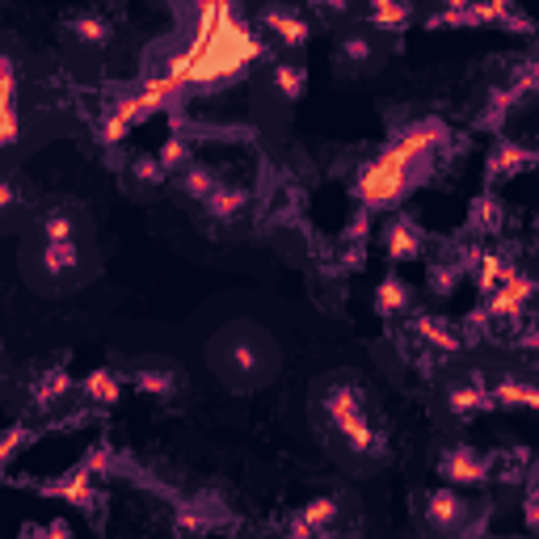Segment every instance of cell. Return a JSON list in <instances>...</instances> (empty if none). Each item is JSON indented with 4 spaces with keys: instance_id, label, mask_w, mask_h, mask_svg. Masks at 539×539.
Returning <instances> with one entry per match:
<instances>
[{
    "instance_id": "obj_7",
    "label": "cell",
    "mask_w": 539,
    "mask_h": 539,
    "mask_svg": "<svg viewBox=\"0 0 539 539\" xmlns=\"http://www.w3.org/2000/svg\"><path fill=\"white\" fill-rule=\"evenodd\" d=\"M468 523V506L464 497L451 493V489H434L426 497V527L438 531V535H455L459 527Z\"/></svg>"
},
{
    "instance_id": "obj_14",
    "label": "cell",
    "mask_w": 539,
    "mask_h": 539,
    "mask_svg": "<svg viewBox=\"0 0 539 539\" xmlns=\"http://www.w3.org/2000/svg\"><path fill=\"white\" fill-rule=\"evenodd\" d=\"M413 333L434 350V354H459L464 350V333H455L447 321H434V316H413Z\"/></svg>"
},
{
    "instance_id": "obj_41",
    "label": "cell",
    "mask_w": 539,
    "mask_h": 539,
    "mask_svg": "<svg viewBox=\"0 0 539 539\" xmlns=\"http://www.w3.org/2000/svg\"><path fill=\"white\" fill-rule=\"evenodd\" d=\"M531 485H535V489H539V468H535V481H531Z\"/></svg>"
},
{
    "instance_id": "obj_30",
    "label": "cell",
    "mask_w": 539,
    "mask_h": 539,
    "mask_svg": "<svg viewBox=\"0 0 539 539\" xmlns=\"http://www.w3.org/2000/svg\"><path fill=\"white\" fill-rule=\"evenodd\" d=\"M367 17H371V26H379V30H405L413 9L409 5H392V0H375V5L367 9Z\"/></svg>"
},
{
    "instance_id": "obj_36",
    "label": "cell",
    "mask_w": 539,
    "mask_h": 539,
    "mask_svg": "<svg viewBox=\"0 0 539 539\" xmlns=\"http://www.w3.org/2000/svg\"><path fill=\"white\" fill-rule=\"evenodd\" d=\"M232 363L241 367V371H257V350H253V346H245V342H236V350H232Z\"/></svg>"
},
{
    "instance_id": "obj_29",
    "label": "cell",
    "mask_w": 539,
    "mask_h": 539,
    "mask_svg": "<svg viewBox=\"0 0 539 539\" xmlns=\"http://www.w3.org/2000/svg\"><path fill=\"white\" fill-rule=\"evenodd\" d=\"M182 190L194 198V203H207V198L219 190V177H215V169H207V165H190V169L182 173Z\"/></svg>"
},
{
    "instance_id": "obj_34",
    "label": "cell",
    "mask_w": 539,
    "mask_h": 539,
    "mask_svg": "<svg viewBox=\"0 0 539 539\" xmlns=\"http://www.w3.org/2000/svg\"><path fill=\"white\" fill-rule=\"evenodd\" d=\"M26 438H30V430H26V426H9V430H5V443H0V459L9 464V459L17 455V447H22Z\"/></svg>"
},
{
    "instance_id": "obj_11",
    "label": "cell",
    "mask_w": 539,
    "mask_h": 539,
    "mask_svg": "<svg viewBox=\"0 0 539 539\" xmlns=\"http://www.w3.org/2000/svg\"><path fill=\"white\" fill-rule=\"evenodd\" d=\"M333 518H337V497H316V502H308L304 510L291 518L287 535L291 539H316L321 531H329Z\"/></svg>"
},
{
    "instance_id": "obj_23",
    "label": "cell",
    "mask_w": 539,
    "mask_h": 539,
    "mask_svg": "<svg viewBox=\"0 0 539 539\" xmlns=\"http://www.w3.org/2000/svg\"><path fill=\"white\" fill-rule=\"evenodd\" d=\"M81 392L89 396L93 405H118V396H123V384H118V375H114V371L97 367V371H89V375H85Z\"/></svg>"
},
{
    "instance_id": "obj_4",
    "label": "cell",
    "mask_w": 539,
    "mask_h": 539,
    "mask_svg": "<svg viewBox=\"0 0 539 539\" xmlns=\"http://www.w3.org/2000/svg\"><path fill=\"white\" fill-rule=\"evenodd\" d=\"M438 476H443L447 485H485L493 476V459L472 451L468 443H455L438 455Z\"/></svg>"
},
{
    "instance_id": "obj_16",
    "label": "cell",
    "mask_w": 539,
    "mask_h": 539,
    "mask_svg": "<svg viewBox=\"0 0 539 539\" xmlns=\"http://www.w3.org/2000/svg\"><path fill=\"white\" fill-rule=\"evenodd\" d=\"M493 405L497 409H539V384L518 379V375H506L502 384L493 388Z\"/></svg>"
},
{
    "instance_id": "obj_13",
    "label": "cell",
    "mask_w": 539,
    "mask_h": 539,
    "mask_svg": "<svg viewBox=\"0 0 539 539\" xmlns=\"http://www.w3.org/2000/svg\"><path fill=\"white\" fill-rule=\"evenodd\" d=\"M262 26H266L287 51H299V47L308 43V22H304L299 13H291V9H278V5H274V9H262Z\"/></svg>"
},
{
    "instance_id": "obj_35",
    "label": "cell",
    "mask_w": 539,
    "mask_h": 539,
    "mask_svg": "<svg viewBox=\"0 0 539 539\" xmlns=\"http://www.w3.org/2000/svg\"><path fill=\"white\" fill-rule=\"evenodd\" d=\"M22 539H72V527L64 523V518H55V523H47V527H34V531H26Z\"/></svg>"
},
{
    "instance_id": "obj_38",
    "label": "cell",
    "mask_w": 539,
    "mask_h": 539,
    "mask_svg": "<svg viewBox=\"0 0 539 539\" xmlns=\"http://www.w3.org/2000/svg\"><path fill=\"white\" fill-rule=\"evenodd\" d=\"M0 207H5V211L17 207V186H13V177H5V182H0Z\"/></svg>"
},
{
    "instance_id": "obj_10",
    "label": "cell",
    "mask_w": 539,
    "mask_h": 539,
    "mask_svg": "<svg viewBox=\"0 0 539 539\" xmlns=\"http://www.w3.org/2000/svg\"><path fill=\"white\" fill-rule=\"evenodd\" d=\"M0 144H17V68L13 59H0Z\"/></svg>"
},
{
    "instance_id": "obj_24",
    "label": "cell",
    "mask_w": 539,
    "mask_h": 539,
    "mask_svg": "<svg viewBox=\"0 0 539 539\" xmlns=\"http://www.w3.org/2000/svg\"><path fill=\"white\" fill-rule=\"evenodd\" d=\"M68 34L76 38V43H85V47H106L110 43V22L106 17H97V13H76L68 22Z\"/></svg>"
},
{
    "instance_id": "obj_5",
    "label": "cell",
    "mask_w": 539,
    "mask_h": 539,
    "mask_svg": "<svg viewBox=\"0 0 539 539\" xmlns=\"http://www.w3.org/2000/svg\"><path fill=\"white\" fill-rule=\"evenodd\" d=\"M38 493H47V497H59V502H68L76 510H85V514H97L106 506V493L93 485V472L89 464H81L76 472L68 476H59V481H47V485H38Z\"/></svg>"
},
{
    "instance_id": "obj_39",
    "label": "cell",
    "mask_w": 539,
    "mask_h": 539,
    "mask_svg": "<svg viewBox=\"0 0 539 539\" xmlns=\"http://www.w3.org/2000/svg\"><path fill=\"white\" fill-rule=\"evenodd\" d=\"M523 346H527L531 354H539V321H535V325H531V329L523 333Z\"/></svg>"
},
{
    "instance_id": "obj_3",
    "label": "cell",
    "mask_w": 539,
    "mask_h": 539,
    "mask_svg": "<svg viewBox=\"0 0 539 539\" xmlns=\"http://www.w3.org/2000/svg\"><path fill=\"white\" fill-rule=\"evenodd\" d=\"M325 413L329 422L337 426V434L346 438V447L354 455H384V434L371 430L367 413H363V388L358 384H333L325 392Z\"/></svg>"
},
{
    "instance_id": "obj_26",
    "label": "cell",
    "mask_w": 539,
    "mask_h": 539,
    "mask_svg": "<svg viewBox=\"0 0 539 539\" xmlns=\"http://www.w3.org/2000/svg\"><path fill=\"white\" fill-rule=\"evenodd\" d=\"M371 55H375V47H371L367 34H346L342 43H337V51H333V59H337L342 68H367Z\"/></svg>"
},
{
    "instance_id": "obj_15",
    "label": "cell",
    "mask_w": 539,
    "mask_h": 539,
    "mask_svg": "<svg viewBox=\"0 0 539 539\" xmlns=\"http://www.w3.org/2000/svg\"><path fill=\"white\" fill-rule=\"evenodd\" d=\"M464 274H468L464 257H459V253H455V245H451V253H447V257H438V262H430V270H426V287H430L434 295H455V287L464 283Z\"/></svg>"
},
{
    "instance_id": "obj_6",
    "label": "cell",
    "mask_w": 539,
    "mask_h": 539,
    "mask_svg": "<svg viewBox=\"0 0 539 539\" xmlns=\"http://www.w3.org/2000/svg\"><path fill=\"white\" fill-rule=\"evenodd\" d=\"M531 299H535V278L514 274L502 291H493V295L485 299V312H489L493 325H497V321H518V316L527 312Z\"/></svg>"
},
{
    "instance_id": "obj_28",
    "label": "cell",
    "mask_w": 539,
    "mask_h": 539,
    "mask_svg": "<svg viewBox=\"0 0 539 539\" xmlns=\"http://www.w3.org/2000/svg\"><path fill=\"white\" fill-rule=\"evenodd\" d=\"M156 156H161V165H165L169 173H186V169L194 165V152H190V139H186L182 131H177V135H169V139H165V144H161V152H156Z\"/></svg>"
},
{
    "instance_id": "obj_1",
    "label": "cell",
    "mask_w": 539,
    "mask_h": 539,
    "mask_svg": "<svg viewBox=\"0 0 539 539\" xmlns=\"http://www.w3.org/2000/svg\"><path fill=\"white\" fill-rule=\"evenodd\" d=\"M447 144V127L426 118V123L409 127L401 139H392V144L375 156V161L358 173V198H363L367 207H392L401 203V198L422 186L426 177L434 173V161H438V148Z\"/></svg>"
},
{
    "instance_id": "obj_33",
    "label": "cell",
    "mask_w": 539,
    "mask_h": 539,
    "mask_svg": "<svg viewBox=\"0 0 539 539\" xmlns=\"http://www.w3.org/2000/svg\"><path fill=\"white\" fill-rule=\"evenodd\" d=\"M43 241H76V228H72V215L64 207L47 211L43 219Z\"/></svg>"
},
{
    "instance_id": "obj_40",
    "label": "cell",
    "mask_w": 539,
    "mask_h": 539,
    "mask_svg": "<svg viewBox=\"0 0 539 539\" xmlns=\"http://www.w3.org/2000/svg\"><path fill=\"white\" fill-rule=\"evenodd\" d=\"M316 539H333V535H329V531H321V535H316Z\"/></svg>"
},
{
    "instance_id": "obj_17",
    "label": "cell",
    "mask_w": 539,
    "mask_h": 539,
    "mask_svg": "<svg viewBox=\"0 0 539 539\" xmlns=\"http://www.w3.org/2000/svg\"><path fill=\"white\" fill-rule=\"evenodd\" d=\"M409 304H413V291L401 274L379 278V287H375V312L379 316H401V312H409Z\"/></svg>"
},
{
    "instance_id": "obj_22",
    "label": "cell",
    "mask_w": 539,
    "mask_h": 539,
    "mask_svg": "<svg viewBox=\"0 0 539 539\" xmlns=\"http://www.w3.org/2000/svg\"><path fill=\"white\" fill-rule=\"evenodd\" d=\"M173 527H177V535H207V531H215V518H211V510L194 497V502H177Z\"/></svg>"
},
{
    "instance_id": "obj_32",
    "label": "cell",
    "mask_w": 539,
    "mask_h": 539,
    "mask_svg": "<svg viewBox=\"0 0 539 539\" xmlns=\"http://www.w3.org/2000/svg\"><path fill=\"white\" fill-rule=\"evenodd\" d=\"M131 177L139 186H161L165 177H169V169L161 165V156H135L131 161Z\"/></svg>"
},
{
    "instance_id": "obj_8",
    "label": "cell",
    "mask_w": 539,
    "mask_h": 539,
    "mask_svg": "<svg viewBox=\"0 0 539 539\" xmlns=\"http://www.w3.org/2000/svg\"><path fill=\"white\" fill-rule=\"evenodd\" d=\"M422 245H426V232L413 224L409 215H396L392 224L384 228V253H388V262H413V257H422Z\"/></svg>"
},
{
    "instance_id": "obj_18",
    "label": "cell",
    "mask_w": 539,
    "mask_h": 539,
    "mask_svg": "<svg viewBox=\"0 0 539 539\" xmlns=\"http://www.w3.org/2000/svg\"><path fill=\"white\" fill-rule=\"evenodd\" d=\"M245 203H249V190L245 186H219L207 203H203V211L215 219V224H232V219L245 211Z\"/></svg>"
},
{
    "instance_id": "obj_19",
    "label": "cell",
    "mask_w": 539,
    "mask_h": 539,
    "mask_svg": "<svg viewBox=\"0 0 539 539\" xmlns=\"http://www.w3.org/2000/svg\"><path fill=\"white\" fill-rule=\"evenodd\" d=\"M514 274H518V270L506 262L502 253H481V262H476V287H481V295L489 299L493 291H502Z\"/></svg>"
},
{
    "instance_id": "obj_31",
    "label": "cell",
    "mask_w": 539,
    "mask_h": 539,
    "mask_svg": "<svg viewBox=\"0 0 539 539\" xmlns=\"http://www.w3.org/2000/svg\"><path fill=\"white\" fill-rule=\"evenodd\" d=\"M76 241H43V266L64 274V270H76Z\"/></svg>"
},
{
    "instance_id": "obj_27",
    "label": "cell",
    "mask_w": 539,
    "mask_h": 539,
    "mask_svg": "<svg viewBox=\"0 0 539 539\" xmlns=\"http://www.w3.org/2000/svg\"><path fill=\"white\" fill-rule=\"evenodd\" d=\"M274 89L283 93L287 102H295V97H304V89H308V72L299 64H291V59H278L274 64Z\"/></svg>"
},
{
    "instance_id": "obj_9",
    "label": "cell",
    "mask_w": 539,
    "mask_h": 539,
    "mask_svg": "<svg viewBox=\"0 0 539 539\" xmlns=\"http://www.w3.org/2000/svg\"><path fill=\"white\" fill-rule=\"evenodd\" d=\"M447 409H451L455 417L489 413V409H497V405H493V388L485 384L481 375H472V379H464V384H455V388L447 392Z\"/></svg>"
},
{
    "instance_id": "obj_25",
    "label": "cell",
    "mask_w": 539,
    "mask_h": 539,
    "mask_svg": "<svg viewBox=\"0 0 539 539\" xmlns=\"http://www.w3.org/2000/svg\"><path fill=\"white\" fill-rule=\"evenodd\" d=\"M468 228L476 236H493L497 228H502V203H497L493 194H481L472 203V211H468Z\"/></svg>"
},
{
    "instance_id": "obj_2",
    "label": "cell",
    "mask_w": 539,
    "mask_h": 539,
    "mask_svg": "<svg viewBox=\"0 0 539 539\" xmlns=\"http://www.w3.org/2000/svg\"><path fill=\"white\" fill-rule=\"evenodd\" d=\"M262 55H266V43L245 26V17L228 5H219V22L190 72V89H219V85L241 81L249 64H257Z\"/></svg>"
},
{
    "instance_id": "obj_20",
    "label": "cell",
    "mask_w": 539,
    "mask_h": 539,
    "mask_svg": "<svg viewBox=\"0 0 539 539\" xmlns=\"http://www.w3.org/2000/svg\"><path fill=\"white\" fill-rule=\"evenodd\" d=\"M531 165H535V152L518 148V144H497L493 156H489V177L493 182H502V177H514V173H523Z\"/></svg>"
},
{
    "instance_id": "obj_42",
    "label": "cell",
    "mask_w": 539,
    "mask_h": 539,
    "mask_svg": "<svg viewBox=\"0 0 539 539\" xmlns=\"http://www.w3.org/2000/svg\"><path fill=\"white\" fill-rule=\"evenodd\" d=\"M535 169H539V152H535Z\"/></svg>"
},
{
    "instance_id": "obj_21",
    "label": "cell",
    "mask_w": 539,
    "mask_h": 539,
    "mask_svg": "<svg viewBox=\"0 0 539 539\" xmlns=\"http://www.w3.org/2000/svg\"><path fill=\"white\" fill-rule=\"evenodd\" d=\"M131 384H135V392L156 396V401H169V396L177 392V371L173 367H139L131 375Z\"/></svg>"
},
{
    "instance_id": "obj_37",
    "label": "cell",
    "mask_w": 539,
    "mask_h": 539,
    "mask_svg": "<svg viewBox=\"0 0 539 539\" xmlns=\"http://www.w3.org/2000/svg\"><path fill=\"white\" fill-rule=\"evenodd\" d=\"M523 518H527V527H531V531H539V489H535V485L527 489V502H523Z\"/></svg>"
},
{
    "instance_id": "obj_12",
    "label": "cell",
    "mask_w": 539,
    "mask_h": 539,
    "mask_svg": "<svg viewBox=\"0 0 539 539\" xmlns=\"http://www.w3.org/2000/svg\"><path fill=\"white\" fill-rule=\"evenodd\" d=\"M72 396V375L64 367H47V371H38V379L30 384V405L34 409H55L59 401H68Z\"/></svg>"
}]
</instances>
